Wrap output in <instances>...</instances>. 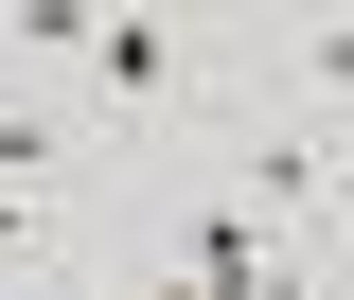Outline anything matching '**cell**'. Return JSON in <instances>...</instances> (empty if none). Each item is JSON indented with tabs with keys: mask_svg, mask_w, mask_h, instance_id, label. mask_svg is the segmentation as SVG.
<instances>
[{
	"mask_svg": "<svg viewBox=\"0 0 354 300\" xmlns=\"http://www.w3.org/2000/svg\"><path fill=\"white\" fill-rule=\"evenodd\" d=\"M53 265V194H0V283H36Z\"/></svg>",
	"mask_w": 354,
	"mask_h": 300,
	"instance_id": "cell-3",
	"label": "cell"
},
{
	"mask_svg": "<svg viewBox=\"0 0 354 300\" xmlns=\"http://www.w3.org/2000/svg\"><path fill=\"white\" fill-rule=\"evenodd\" d=\"M230 71H248L230 106H283V124H337V141H354V0H319V18H266Z\"/></svg>",
	"mask_w": 354,
	"mask_h": 300,
	"instance_id": "cell-2",
	"label": "cell"
},
{
	"mask_svg": "<svg viewBox=\"0 0 354 300\" xmlns=\"http://www.w3.org/2000/svg\"><path fill=\"white\" fill-rule=\"evenodd\" d=\"M71 88L106 106V124H177V106H213V88H230V36H195V18H160V0H88Z\"/></svg>",
	"mask_w": 354,
	"mask_h": 300,
	"instance_id": "cell-1",
	"label": "cell"
}]
</instances>
